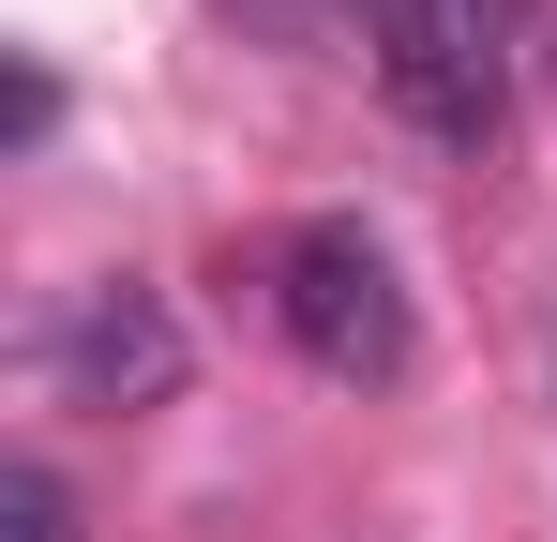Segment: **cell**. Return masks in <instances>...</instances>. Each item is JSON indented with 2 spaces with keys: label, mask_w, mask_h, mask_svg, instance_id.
<instances>
[{
  "label": "cell",
  "mask_w": 557,
  "mask_h": 542,
  "mask_svg": "<svg viewBox=\"0 0 557 542\" xmlns=\"http://www.w3.org/2000/svg\"><path fill=\"white\" fill-rule=\"evenodd\" d=\"M242 15H257V30H332L347 0H242Z\"/></svg>",
  "instance_id": "cell-5"
},
{
  "label": "cell",
  "mask_w": 557,
  "mask_h": 542,
  "mask_svg": "<svg viewBox=\"0 0 557 542\" xmlns=\"http://www.w3.org/2000/svg\"><path fill=\"white\" fill-rule=\"evenodd\" d=\"M272 332L317 361L332 392H392L407 347H422V332H407V286H392V257H376L362 211H301V226L272 242Z\"/></svg>",
  "instance_id": "cell-1"
},
{
  "label": "cell",
  "mask_w": 557,
  "mask_h": 542,
  "mask_svg": "<svg viewBox=\"0 0 557 542\" xmlns=\"http://www.w3.org/2000/svg\"><path fill=\"white\" fill-rule=\"evenodd\" d=\"M15 542H76V482L46 452H15Z\"/></svg>",
  "instance_id": "cell-4"
},
{
  "label": "cell",
  "mask_w": 557,
  "mask_h": 542,
  "mask_svg": "<svg viewBox=\"0 0 557 542\" xmlns=\"http://www.w3.org/2000/svg\"><path fill=\"white\" fill-rule=\"evenodd\" d=\"M362 30H376V90L437 151H482L512 121V0H362Z\"/></svg>",
  "instance_id": "cell-2"
},
{
  "label": "cell",
  "mask_w": 557,
  "mask_h": 542,
  "mask_svg": "<svg viewBox=\"0 0 557 542\" xmlns=\"http://www.w3.org/2000/svg\"><path fill=\"white\" fill-rule=\"evenodd\" d=\"M182 317H166V286H136V271H106L61 301V332H46V377L76 392V407H166L182 392Z\"/></svg>",
  "instance_id": "cell-3"
}]
</instances>
